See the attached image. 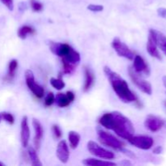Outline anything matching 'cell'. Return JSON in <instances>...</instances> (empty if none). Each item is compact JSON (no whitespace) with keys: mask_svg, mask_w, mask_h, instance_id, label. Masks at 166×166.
Masks as SVG:
<instances>
[{"mask_svg":"<svg viewBox=\"0 0 166 166\" xmlns=\"http://www.w3.org/2000/svg\"><path fill=\"white\" fill-rule=\"evenodd\" d=\"M99 123L106 129L112 130L122 139L130 140L134 136L135 128L129 118L118 111L107 113L99 119Z\"/></svg>","mask_w":166,"mask_h":166,"instance_id":"cell-1","label":"cell"},{"mask_svg":"<svg viewBox=\"0 0 166 166\" xmlns=\"http://www.w3.org/2000/svg\"><path fill=\"white\" fill-rule=\"evenodd\" d=\"M104 72L110 83L113 91L121 101L125 103L137 101V96L130 89L127 81L123 80L118 73L111 70L109 67H104Z\"/></svg>","mask_w":166,"mask_h":166,"instance_id":"cell-2","label":"cell"},{"mask_svg":"<svg viewBox=\"0 0 166 166\" xmlns=\"http://www.w3.org/2000/svg\"><path fill=\"white\" fill-rule=\"evenodd\" d=\"M98 138L100 142L104 145L110 147L113 149L122 150L123 146H124L122 142L106 131L103 130H98Z\"/></svg>","mask_w":166,"mask_h":166,"instance_id":"cell-3","label":"cell"},{"mask_svg":"<svg viewBox=\"0 0 166 166\" xmlns=\"http://www.w3.org/2000/svg\"><path fill=\"white\" fill-rule=\"evenodd\" d=\"M129 75L131 80H132V82L134 83V84H135L140 91H142V92L146 93V94L152 95V85H151V84H150L149 82H148L147 80L141 78V77L138 75V73H136V72L134 71L133 68H130L129 69Z\"/></svg>","mask_w":166,"mask_h":166,"instance_id":"cell-4","label":"cell"},{"mask_svg":"<svg viewBox=\"0 0 166 166\" xmlns=\"http://www.w3.org/2000/svg\"><path fill=\"white\" fill-rule=\"evenodd\" d=\"M25 80H26L27 86L29 88V90L34 94V96L37 98H42L44 96L45 90L41 85L36 83L34 75L31 70H27L25 71Z\"/></svg>","mask_w":166,"mask_h":166,"instance_id":"cell-5","label":"cell"},{"mask_svg":"<svg viewBox=\"0 0 166 166\" xmlns=\"http://www.w3.org/2000/svg\"><path fill=\"white\" fill-rule=\"evenodd\" d=\"M88 150L93 156L101 158V159L112 160L115 156L113 152L102 148L99 144H96V142L92 141V140L88 143Z\"/></svg>","mask_w":166,"mask_h":166,"instance_id":"cell-6","label":"cell"},{"mask_svg":"<svg viewBox=\"0 0 166 166\" xmlns=\"http://www.w3.org/2000/svg\"><path fill=\"white\" fill-rule=\"evenodd\" d=\"M112 47L120 57L125 58L129 60L134 59L135 54L133 52L131 51L125 43L122 42L118 37L114 38L112 41Z\"/></svg>","mask_w":166,"mask_h":166,"instance_id":"cell-7","label":"cell"},{"mask_svg":"<svg viewBox=\"0 0 166 166\" xmlns=\"http://www.w3.org/2000/svg\"><path fill=\"white\" fill-rule=\"evenodd\" d=\"M132 145L136 148L143 150H148L153 146L154 140L152 137L146 136H133L131 140H128Z\"/></svg>","mask_w":166,"mask_h":166,"instance_id":"cell-8","label":"cell"},{"mask_svg":"<svg viewBox=\"0 0 166 166\" xmlns=\"http://www.w3.org/2000/svg\"><path fill=\"white\" fill-rule=\"evenodd\" d=\"M144 125L148 131L152 132H156L163 127V126L164 125V121L160 118L151 114L146 118Z\"/></svg>","mask_w":166,"mask_h":166,"instance_id":"cell-9","label":"cell"},{"mask_svg":"<svg viewBox=\"0 0 166 166\" xmlns=\"http://www.w3.org/2000/svg\"><path fill=\"white\" fill-rule=\"evenodd\" d=\"M50 50L53 52L55 55L58 56L60 58H64L72 49L71 46H70L67 44L64 43H56V42H50L49 45Z\"/></svg>","mask_w":166,"mask_h":166,"instance_id":"cell-10","label":"cell"},{"mask_svg":"<svg viewBox=\"0 0 166 166\" xmlns=\"http://www.w3.org/2000/svg\"><path fill=\"white\" fill-rule=\"evenodd\" d=\"M56 154L58 158V160L62 163H67L69 160V156H70V152H69V148L65 140H61L58 143L56 150Z\"/></svg>","mask_w":166,"mask_h":166,"instance_id":"cell-11","label":"cell"},{"mask_svg":"<svg viewBox=\"0 0 166 166\" xmlns=\"http://www.w3.org/2000/svg\"><path fill=\"white\" fill-rule=\"evenodd\" d=\"M21 144L24 148H27L29 145V139H30V130L29 127V122L27 116L23 117L21 121Z\"/></svg>","mask_w":166,"mask_h":166,"instance_id":"cell-12","label":"cell"},{"mask_svg":"<svg viewBox=\"0 0 166 166\" xmlns=\"http://www.w3.org/2000/svg\"><path fill=\"white\" fill-rule=\"evenodd\" d=\"M133 69L136 73H144L146 75H149L150 70L146 62L140 55H136L134 57Z\"/></svg>","mask_w":166,"mask_h":166,"instance_id":"cell-13","label":"cell"},{"mask_svg":"<svg viewBox=\"0 0 166 166\" xmlns=\"http://www.w3.org/2000/svg\"><path fill=\"white\" fill-rule=\"evenodd\" d=\"M147 51L152 57L156 58L159 60H161L162 57L160 55L159 50L157 49V45L156 43L155 38H154L152 33L150 31L149 35H148V43H147Z\"/></svg>","mask_w":166,"mask_h":166,"instance_id":"cell-14","label":"cell"},{"mask_svg":"<svg viewBox=\"0 0 166 166\" xmlns=\"http://www.w3.org/2000/svg\"><path fill=\"white\" fill-rule=\"evenodd\" d=\"M33 125L34 127V131H35V137H34V144L35 147L38 149L41 145V142L44 135V130L42 125L41 124L37 119H33Z\"/></svg>","mask_w":166,"mask_h":166,"instance_id":"cell-15","label":"cell"},{"mask_svg":"<svg viewBox=\"0 0 166 166\" xmlns=\"http://www.w3.org/2000/svg\"><path fill=\"white\" fill-rule=\"evenodd\" d=\"M150 32L152 33L156 43L157 45V47L160 48L162 51L166 55V37L159 31H156L155 29H150Z\"/></svg>","mask_w":166,"mask_h":166,"instance_id":"cell-16","label":"cell"},{"mask_svg":"<svg viewBox=\"0 0 166 166\" xmlns=\"http://www.w3.org/2000/svg\"><path fill=\"white\" fill-rule=\"evenodd\" d=\"M84 74H85V82L84 85V91L87 92L92 88V84L94 83V75L91 71L90 68L85 67L84 68Z\"/></svg>","mask_w":166,"mask_h":166,"instance_id":"cell-17","label":"cell"},{"mask_svg":"<svg viewBox=\"0 0 166 166\" xmlns=\"http://www.w3.org/2000/svg\"><path fill=\"white\" fill-rule=\"evenodd\" d=\"M83 164L88 166H114L115 163L110 161H104V160H96L94 158H87L83 160Z\"/></svg>","mask_w":166,"mask_h":166,"instance_id":"cell-18","label":"cell"},{"mask_svg":"<svg viewBox=\"0 0 166 166\" xmlns=\"http://www.w3.org/2000/svg\"><path fill=\"white\" fill-rule=\"evenodd\" d=\"M62 60L64 61H67L70 63L74 64H78L80 61V54L79 52H77L76 50H75L73 48L71 49V51L67 54L64 58H62Z\"/></svg>","mask_w":166,"mask_h":166,"instance_id":"cell-19","label":"cell"},{"mask_svg":"<svg viewBox=\"0 0 166 166\" xmlns=\"http://www.w3.org/2000/svg\"><path fill=\"white\" fill-rule=\"evenodd\" d=\"M54 101L56 102L57 105L58 107H61V108H64V107H67L70 105L71 101L68 98V96L67 94H63V93H58L55 96V100Z\"/></svg>","mask_w":166,"mask_h":166,"instance_id":"cell-20","label":"cell"},{"mask_svg":"<svg viewBox=\"0 0 166 166\" xmlns=\"http://www.w3.org/2000/svg\"><path fill=\"white\" fill-rule=\"evenodd\" d=\"M68 140H69V144H70L71 148L72 149H75L78 147L80 141V134L77 133L76 131H71L68 134Z\"/></svg>","mask_w":166,"mask_h":166,"instance_id":"cell-21","label":"cell"},{"mask_svg":"<svg viewBox=\"0 0 166 166\" xmlns=\"http://www.w3.org/2000/svg\"><path fill=\"white\" fill-rule=\"evenodd\" d=\"M28 153H29V159L31 160V164L33 166H41L42 164L41 162L40 161L39 156L37 155V151L33 148L30 147L28 150Z\"/></svg>","mask_w":166,"mask_h":166,"instance_id":"cell-22","label":"cell"},{"mask_svg":"<svg viewBox=\"0 0 166 166\" xmlns=\"http://www.w3.org/2000/svg\"><path fill=\"white\" fill-rule=\"evenodd\" d=\"M34 29L32 27L29 26V25H24V26L21 27L18 30V37L21 39H25L26 37L29 34H33L34 33Z\"/></svg>","mask_w":166,"mask_h":166,"instance_id":"cell-23","label":"cell"},{"mask_svg":"<svg viewBox=\"0 0 166 166\" xmlns=\"http://www.w3.org/2000/svg\"><path fill=\"white\" fill-rule=\"evenodd\" d=\"M49 83L52 85V87L57 89V90H62L65 87V83L63 80L62 79L61 76L58 78H51L49 80Z\"/></svg>","mask_w":166,"mask_h":166,"instance_id":"cell-24","label":"cell"},{"mask_svg":"<svg viewBox=\"0 0 166 166\" xmlns=\"http://www.w3.org/2000/svg\"><path fill=\"white\" fill-rule=\"evenodd\" d=\"M18 67V62L16 59H12L9 62L8 65V77L11 79H12L15 76L16 71Z\"/></svg>","mask_w":166,"mask_h":166,"instance_id":"cell-25","label":"cell"},{"mask_svg":"<svg viewBox=\"0 0 166 166\" xmlns=\"http://www.w3.org/2000/svg\"><path fill=\"white\" fill-rule=\"evenodd\" d=\"M62 66H63V73L65 74H72L75 71V65L70 63L67 61L62 60Z\"/></svg>","mask_w":166,"mask_h":166,"instance_id":"cell-26","label":"cell"},{"mask_svg":"<svg viewBox=\"0 0 166 166\" xmlns=\"http://www.w3.org/2000/svg\"><path fill=\"white\" fill-rule=\"evenodd\" d=\"M31 7H32V9L36 12H39L43 9V5L36 0H31Z\"/></svg>","mask_w":166,"mask_h":166,"instance_id":"cell-27","label":"cell"},{"mask_svg":"<svg viewBox=\"0 0 166 166\" xmlns=\"http://www.w3.org/2000/svg\"><path fill=\"white\" fill-rule=\"evenodd\" d=\"M54 100H55V96L53 92H49L45 99V106H50L54 102Z\"/></svg>","mask_w":166,"mask_h":166,"instance_id":"cell-28","label":"cell"},{"mask_svg":"<svg viewBox=\"0 0 166 166\" xmlns=\"http://www.w3.org/2000/svg\"><path fill=\"white\" fill-rule=\"evenodd\" d=\"M2 114V118L4 119L7 122H8L9 124H13L15 122V118L13 117V115L10 113H7V112H3L1 113Z\"/></svg>","mask_w":166,"mask_h":166,"instance_id":"cell-29","label":"cell"},{"mask_svg":"<svg viewBox=\"0 0 166 166\" xmlns=\"http://www.w3.org/2000/svg\"><path fill=\"white\" fill-rule=\"evenodd\" d=\"M87 8L89 11H91V12H102L103 9H104V7L101 6V5L90 4L88 5Z\"/></svg>","mask_w":166,"mask_h":166,"instance_id":"cell-30","label":"cell"},{"mask_svg":"<svg viewBox=\"0 0 166 166\" xmlns=\"http://www.w3.org/2000/svg\"><path fill=\"white\" fill-rule=\"evenodd\" d=\"M52 130H53V135H54V136H55L57 139H59L62 136V131L61 129H60V127L58 125H53Z\"/></svg>","mask_w":166,"mask_h":166,"instance_id":"cell-31","label":"cell"},{"mask_svg":"<svg viewBox=\"0 0 166 166\" xmlns=\"http://www.w3.org/2000/svg\"><path fill=\"white\" fill-rule=\"evenodd\" d=\"M2 3L7 7L10 11H13L14 9V3H13V0H1Z\"/></svg>","mask_w":166,"mask_h":166,"instance_id":"cell-32","label":"cell"},{"mask_svg":"<svg viewBox=\"0 0 166 166\" xmlns=\"http://www.w3.org/2000/svg\"><path fill=\"white\" fill-rule=\"evenodd\" d=\"M157 14L160 17L163 19H166V8L164 7H160L157 9Z\"/></svg>","mask_w":166,"mask_h":166,"instance_id":"cell-33","label":"cell"},{"mask_svg":"<svg viewBox=\"0 0 166 166\" xmlns=\"http://www.w3.org/2000/svg\"><path fill=\"white\" fill-rule=\"evenodd\" d=\"M66 94L67 95L68 98H69V100L71 101V102H72V101H74L75 100V94L71 92V91H67Z\"/></svg>","mask_w":166,"mask_h":166,"instance_id":"cell-34","label":"cell"},{"mask_svg":"<svg viewBox=\"0 0 166 166\" xmlns=\"http://www.w3.org/2000/svg\"><path fill=\"white\" fill-rule=\"evenodd\" d=\"M162 147H160V146H158V147H156V148H154L153 150V153L155 154H160L162 152Z\"/></svg>","mask_w":166,"mask_h":166,"instance_id":"cell-35","label":"cell"},{"mask_svg":"<svg viewBox=\"0 0 166 166\" xmlns=\"http://www.w3.org/2000/svg\"><path fill=\"white\" fill-rule=\"evenodd\" d=\"M162 80H163V84H164V87H165V88H166V76H164V77H163V79H162Z\"/></svg>","mask_w":166,"mask_h":166,"instance_id":"cell-36","label":"cell"},{"mask_svg":"<svg viewBox=\"0 0 166 166\" xmlns=\"http://www.w3.org/2000/svg\"><path fill=\"white\" fill-rule=\"evenodd\" d=\"M2 114H1V113H0V122H1V121H2Z\"/></svg>","mask_w":166,"mask_h":166,"instance_id":"cell-37","label":"cell"},{"mask_svg":"<svg viewBox=\"0 0 166 166\" xmlns=\"http://www.w3.org/2000/svg\"><path fill=\"white\" fill-rule=\"evenodd\" d=\"M0 166H4V164H3V163H2V162L0 161Z\"/></svg>","mask_w":166,"mask_h":166,"instance_id":"cell-38","label":"cell"}]
</instances>
